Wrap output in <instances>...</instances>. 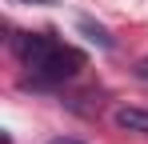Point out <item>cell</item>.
<instances>
[{
    "label": "cell",
    "instance_id": "6",
    "mask_svg": "<svg viewBox=\"0 0 148 144\" xmlns=\"http://www.w3.org/2000/svg\"><path fill=\"white\" fill-rule=\"evenodd\" d=\"M140 76H148V60H144V64H140Z\"/></svg>",
    "mask_w": 148,
    "mask_h": 144
},
{
    "label": "cell",
    "instance_id": "1",
    "mask_svg": "<svg viewBox=\"0 0 148 144\" xmlns=\"http://www.w3.org/2000/svg\"><path fill=\"white\" fill-rule=\"evenodd\" d=\"M12 48L36 84H64L84 68V52L56 40L52 32H20V36H12Z\"/></svg>",
    "mask_w": 148,
    "mask_h": 144
},
{
    "label": "cell",
    "instance_id": "2",
    "mask_svg": "<svg viewBox=\"0 0 148 144\" xmlns=\"http://www.w3.org/2000/svg\"><path fill=\"white\" fill-rule=\"evenodd\" d=\"M112 124L124 128V132H140V136H148V108H132V104H124V108L112 112Z\"/></svg>",
    "mask_w": 148,
    "mask_h": 144
},
{
    "label": "cell",
    "instance_id": "3",
    "mask_svg": "<svg viewBox=\"0 0 148 144\" xmlns=\"http://www.w3.org/2000/svg\"><path fill=\"white\" fill-rule=\"evenodd\" d=\"M76 28H80V32H84L96 48H112V44H116V40L108 36V28H104V24H96V20H88V16H80V20H76Z\"/></svg>",
    "mask_w": 148,
    "mask_h": 144
},
{
    "label": "cell",
    "instance_id": "4",
    "mask_svg": "<svg viewBox=\"0 0 148 144\" xmlns=\"http://www.w3.org/2000/svg\"><path fill=\"white\" fill-rule=\"evenodd\" d=\"M48 144H80V140H72V136H56V140H48Z\"/></svg>",
    "mask_w": 148,
    "mask_h": 144
},
{
    "label": "cell",
    "instance_id": "5",
    "mask_svg": "<svg viewBox=\"0 0 148 144\" xmlns=\"http://www.w3.org/2000/svg\"><path fill=\"white\" fill-rule=\"evenodd\" d=\"M12 4H52V0H12Z\"/></svg>",
    "mask_w": 148,
    "mask_h": 144
}]
</instances>
